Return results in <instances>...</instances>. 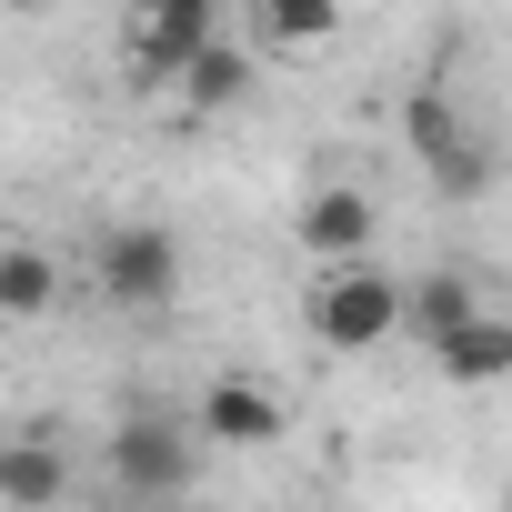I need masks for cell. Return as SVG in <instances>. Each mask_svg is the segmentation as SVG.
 I'll use <instances>...</instances> for the list:
<instances>
[{"mask_svg": "<svg viewBox=\"0 0 512 512\" xmlns=\"http://www.w3.org/2000/svg\"><path fill=\"white\" fill-rule=\"evenodd\" d=\"M312 332H322V352H382V342L402 332V282L372 262V251L322 262V282H312Z\"/></svg>", "mask_w": 512, "mask_h": 512, "instance_id": "6da1fadb", "label": "cell"}, {"mask_svg": "<svg viewBox=\"0 0 512 512\" xmlns=\"http://www.w3.org/2000/svg\"><path fill=\"white\" fill-rule=\"evenodd\" d=\"M91 282L111 312H161L181 302V231L171 221H111L91 241Z\"/></svg>", "mask_w": 512, "mask_h": 512, "instance_id": "7a4b0ae2", "label": "cell"}, {"mask_svg": "<svg viewBox=\"0 0 512 512\" xmlns=\"http://www.w3.org/2000/svg\"><path fill=\"white\" fill-rule=\"evenodd\" d=\"M191 472H201V432H191V422H171V412H131V422L111 432V492H131V502H171V492H191Z\"/></svg>", "mask_w": 512, "mask_h": 512, "instance_id": "3957f363", "label": "cell"}, {"mask_svg": "<svg viewBox=\"0 0 512 512\" xmlns=\"http://www.w3.org/2000/svg\"><path fill=\"white\" fill-rule=\"evenodd\" d=\"M191 432H201L211 452H272V442L292 432V412H282V392H272V382L221 372V382H201V402H191Z\"/></svg>", "mask_w": 512, "mask_h": 512, "instance_id": "277c9868", "label": "cell"}, {"mask_svg": "<svg viewBox=\"0 0 512 512\" xmlns=\"http://www.w3.org/2000/svg\"><path fill=\"white\" fill-rule=\"evenodd\" d=\"M221 31V0H141V21H131V81L141 91H171V71Z\"/></svg>", "mask_w": 512, "mask_h": 512, "instance_id": "5b68a950", "label": "cell"}, {"mask_svg": "<svg viewBox=\"0 0 512 512\" xmlns=\"http://www.w3.org/2000/svg\"><path fill=\"white\" fill-rule=\"evenodd\" d=\"M292 241L312 251V262H352V251H372V241H382V211H372V191H352V181H322V191L302 201Z\"/></svg>", "mask_w": 512, "mask_h": 512, "instance_id": "8992f818", "label": "cell"}, {"mask_svg": "<svg viewBox=\"0 0 512 512\" xmlns=\"http://www.w3.org/2000/svg\"><path fill=\"white\" fill-rule=\"evenodd\" d=\"M422 352H432V372H442V382L492 392V382L512 372V322H502V312H462V322H452V332H432Z\"/></svg>", "mask_w": 512, "mask_h": 512, "instance_id": "52a82bcc", "label": "cell"}, {"mask_svg": "<svg viewBox=\"0 0 512 512\" xmlns=\"http://www.w3.org/2000/svg\"><path fill=\"white\" fill-rule=\"evenodd\" d=\"M171 91H181V111H191V121H221V111H241V101H251V51H241L231 31H211V41L171 71Z\"/></svg>", "mask_w": 512, "mask_h": 512, "instance_id": "ba28073f", "label": "cell"}, {"mask_svg": "<svg viewBox=\"0 0 512 512\" xmlns=\"http://www.w3.org/2000/svg\"><path fill=\"white\" fill-rule=\"evenodd\" d=\"M332 31H342V0H251V41L282 51V61L332 51Z\"/></svg>", "mask_w": 512, "mask_h": 512, "instance_id": "9c48e42d", "label": "cell"}, {"mask_svg": "<svg viewBox=\"0 0 512 512\" xmlns=\"http://www.w3.org/2000/svg\"><path fill=\"white\" fill-rule=\"evenodd\" d=\"M71 492V462L51 432H21V442H0V502H21V512H51Z\"/></svg>", "mask_w": 512, "mask_h": 512, "instance_id": "30bf717a", "label": "cell"}, {"mask_svg": "<svg viewBox=\"0 0 512 512\" xmlns=\"http://www.w3.org/2000/svg\"><path fill=\"white\" fill-rule=\"evenodd\" d=\"M61 302V262L41 241H0V322H41Z\"/></svg>", "mask_w": 512, "mask_h": 512, "instance_id": "8fae6325", "label": "cell"}, {"mask_svg": "<svg viewBox=\"0 0 512 512\" xmlns=\"http://www.w3.org/2000/svg\"><path fill=\"white\" fill-rule=\"evenodd\" d=\"M462 312H482V292H472V272H422V282L402 292V332H412V342H432V332H452Z\"/></svg>", "mask_w": 512, "mask_h": 512, "instance_id": "7c38bea8", "label": "cell"}, {"mask_svg": "<svg viewBox=\"0 0 512 512\" xmlns=\"http://www.w3.org/2000/svg\"><path fill=\"white\" fill-rule=\"evenodd\" d=\"M402 141H412V161L432 171V161H442V151L462 141V111H452L442 91H412V101H402Z\"/></svg>", "mask_w": 512, "mask_h": 512, "instance_id": "4fadbf2b", "label": "cell"}, {"mask_svg": "<svg viewBox=\"0 0 512 512\" xmlns=\"http://www.w3.org/2000/svg\"><path fill=\"white\" fill-rule=\"evenodd\" d=\"M11 11H41V0H11Z\"/></svg>", "mask_w": 512, "mask_h": 512, "instance_id": "5bb4252c", "label": "cell"}]
</instances>
